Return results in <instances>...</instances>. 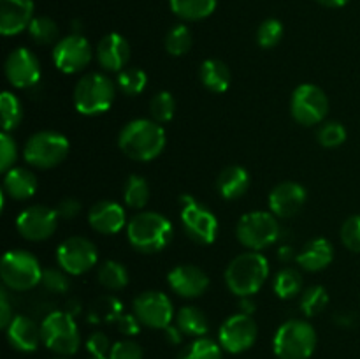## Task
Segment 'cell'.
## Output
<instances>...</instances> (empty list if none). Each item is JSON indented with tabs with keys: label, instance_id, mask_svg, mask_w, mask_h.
Returning <instances> with one entry per match:
<instances>
[{
	"label": "cell",
	"instance_id": "6",
	"mask_svg": "<svg viewBox=\"0 0 360 359\" xmlns=\"http://www.w3.org/2000/svg\"><path fill=\"white\" fill-rule=\"evenodd\" d=\"M42 267L37 257L28 250H9L4 253L0 263V277L4 287L16 292L32 291L41 284Z\"/></svg>",
	"mask_w": 360,
	"mask_h": 359
},
{
	"label": "cell",
	"instance_id": "10",
	"mask_svg": "<svg viewBox=\"0 0 360 359\" xmlns=\"http://www.w3.org/2000/svg\"><path fill=\"white\" fill-rule=\"evenodd\" d=\"M329 113V99L326 92L311 83L299 84L290 97V115L304 127L316 125L326 120Z\"/></svg>",
	"mask_w": 360,
	"mask_h": 359
},
{
	"label": "cell",
	"instance_id": "14",
	"mask_svg": "<svg viewBox=\"0 0 360 359\" xmlns=\"http://www.w3.org/2000/svg\"><path fill=\"white\" fill-rule=\"evenodd\" d=\"M259 334V327L252 315L246 313H234L229 317L218 331V344L225 352L241 354L253 347Z\"/></svg>",
	"mask_w": 360,
	"mask_h": 359
},
{
	"label": "cell",
	"instance_id": "22",
	"mask_svg": "<svg viewBox=\"0 0 360 359\" xmlns=\"http://www.w3.org/2000/svg\"><path fill=\"white\" fill-rule=\"evenodd\" d=\"M34 0H0V34L18 35L34 20Z\"/></svg>",
	"mask_w": 360,
	"mask_h": 359
},
{
	"label": "cell",
	"instance_id": "33",
	"mask_svg": "<svg viewBox=\"0 0 360 359\" xmlns=\"http://www.w3.org/2000/svg\"><path fill=\"white\" fill-rule=\"evenodd\" d=\"M120 315H122V301L111 294L101 296L88 310V319L94 324L112 322V320H118Z\"/></svg>",
	"mask_w": 360,
	"mask_h": 359
},
{
	"label": "cell",
	"instance_id": "25",
	"mask_svg": "<svg viewBox=\"0 0 360 359\" xmlns=\"http://www.w3.org/2000/svg\"><path fill=\"white\" fill-rule=\"evenodd\" d=\"M250 189V172L243 165H229L218 175L217 190L225 201H236Z\"/></svg>",
	"mask_w": 360,
	"mask_h": 359
},
{
	"label": "cell",
	"instance_id": "4",
	"mask_svg": "<svg viewBox=\"0 0 360 359\" xmlns=\"http://www.w3.org/2000/svg\"><path fill=\"white\" fill-rule=\"evenodd\" d=\"M116 97V87L109 76L102 73H88L74 87L72 101L77 113L97 116L108 111Z\"/></svg>",
	"mask_w": 360,
	"mask_h": 359
},
{
	"label": "cell",
	"instance_id": "51",
	"mask_svg": "<svg viewBox=\"0 0 360 359\" xmlns=\"http://www.w3.org/2000/svg\"><path fill=\"white\" fill-rule=\"evenodd\" d=\"M278 259L281 260V263H292V260L297 259V253H295V250L292 248L290 245H283L278 248Z\"/></svg>",
	"mask_w": 360,
	"mask_h": 359
},
{
	"label": "cell",
	"instance_id": "21",
	"mask_svg": "<svg viewBox=\"0 0 360 359\" xmlns=\"http://www.w3.org/2000/svg\"><path fill=\"white\" fill-rule=\"evenodd\" d=\"M88 222L98 234H118L127 225L125 208L115 201H98L88 211Z\"/></svg>",
	"mask_w": 360,
	"mask_h": 359
},
{
	"label": "cell",
	"instance_id": "49",
	"mask_svg": "<svg viewBox=\"0 0 360 359\" xmlns=\"http://www.w3.org/2000/svg\"><path fill=\"white\" fill-rule=\"evenodd\" d=\"M116 326H118V331L122 334L134 336V334L139 333L143 324L139 322V319H137L134 313H122V315H120V319L116 320Z\"/></svg>",
	"mask_w": 360,
	"mask_h": 359
},
{
	"label": "cell",
	"instance_id": "8",
	"mask_svg": "<svg viewBox=\"0 0 360 359\" xmlns=\"http://www.w3.org/2000/svg\"><path fill=\"white\" fill-rule=\"evenodd\" d=\"M280 222L271 211H250L238 222L236 236L245 248L260 252L267 246L274 245L280 238Z\"/></svg>",
	"mask_w": 360,
	"mask_h": 359
},
{
	"label": "cell",
	"instance_id": "50",
	"mask_svg": "<svg viewBox=\"0 0 360 359\" xmlns=\"http://www.w3.org/2000/svg\"><path fill=\"white\" fill-rule=\"evenodd\" d=\"M13 319V308H11L9 298H7V291L2 289V291H0V327H2V329H7V326H9Z\"/></svg>",
	"mask_w": 360,
	"mask_h": 359
},
{
	"label": "cell",
	"instance_id": "20",
	"mask_svg": "<svg viewBox=\"0 0 360 359\" xmlns=\"http://www.w3.org/2000/svg\"><path fill=\"white\" fill-rule=\"evenodd\" d=\"M95 55H97L98 65L104 70L122 73L123 69H127L125 65L130 60V44L122 34L111 32L101 39L97 49H95Z\"/></svg>",
	"mask_w": 360,
	"mask_h": 359
},
{
	"label": "cell",
	"instance_id": "12",
	"mask_svg": "<svg viewBox=\"0 0 360 359\" xmlns=\"http://www.w3.org/2000/svg\"><path fill=\"white\" fill-rule=\"evenodd\" d=\"M98 260V250L94 241L84 236H70L63 239L56 248V263L65 273L83 275L95 267Z\"/></svg>",
	"mask_w": 360,
	"mask_h": 359
},
{
	"label": "cell",
	"instance_id": "41",
	"mask_svg": "<svg viewBox=\"0 0 360 359\" xmlns=\"http://www.w3.org/2000/svg\"><path fill=\"white\" fill-rule=\"evenodd\" d=\"M70 275L65 273L62 267H46L42 271L41 285L53 294H65L70 289Z\"/></svg>",
	"mask_w": 360,
	"mask_h": 359
},
{
	"label": "cell",
	"instance_id": "3",
	"mask_svg": "<svg viewBox=\"0 0 360 359\" xmlns=\"http://www.w3.org/2000/svg\"><path fill=\"white\" fill-rule=\"evenodd\" d=\"M269 277V263L260 252H243L229 263L225 270V284L238 298L255 296Z\"/></svg>",
	"mask_w": 360,
	"mask_h": 359
},
{
	"label": "cell",
	"instance_id": "39",
	"mask_svg": "<svg viewBox=\"0 0 360 359\" xmlns=\"http://www.w3.org/2000/svg\"><path fill=\"white\" fill-rule=\"evenodd\" d=\"M118 88L125 95L130 97H136V95L143 94L144 88L148 84V76L143 69H137V67H127L122 73H118Z\"/></svg>",
	"mask_w": 360,
	"mask_h": 359
},
{
	"label": "cell",
	"instance_id": "19",
	"mask_svg": "<svg viewBox=\"0 0 360 359\" xmlns=\"http://www.w3.org/2000/svg\"><path fill=\"white\" fill-rule=\"evenodd\" d=\"M167 284L178 296L193 299L202 296L210 287V277L204 270L193 264H179L167 275Z\"/></svg>",
	"mask_w": 360,
	"mask_h": 359
},
{
	"label": "cell",
	"instance_id": "24",
	"mask_svg": "<svg viewBox=\"0 0 360 359\" xmlns=\"http://www.w3.org/2000/svg\"><path fill=\"white\" fill-rule=\"evenodd\" d=\"M334 260V246L327 238H315L302 246L297 253L295 263L299 267L309 273H319L323 271Z\"/></svg>",
	"mask_w": 360,
	"mask_h": 359
},
{
	"label": "cell",
	"instance_id": "7",
	"mask_svg": "<svg viewBox=\"0 0 360 359\" xmlns=\"http://www.w3.org/2000/svg\"><path fill=\"white\" fill-rule=\"evenodd\" d=\"M42 333V344L49 348L51 352L58 355H72L79 351L81 345V334L79 327H77L74 315L69 312H55L48 313L41 324Z\"/></svg>",
	"mask_w": 360,
	"mask_h": 359
},
{
	"label": "cell",
	"instance_id": "11",
	"mask_svg": "<svg viewBox=\"0 0 360 359\" xmlns=\"http://www.w3.org/2000/svg\"><path fill=\"white\" fill-rule=\"evenodd\" d=\"M181 224L186 236L197 245H211L218 236V218L206 206L197 203L193 197L183 196L181 199Z\"/></svg>",
	"mask_w": 360,
	"mask_h": 359
},
{
	"label": "cell",
	"instance_id": "5",
	"mask_svg": "<svg viewBox=\"0 0 360 359\" xmlns=\"http://www.w3.org/2000/svg\"><path fill=\"white\" fill-rule=\"evenodd\" d=\"M316 341V331L308 320L292 319L278 327L273 348L280 359H309L315 352Z\"/></svg>",
	"mask_w": 360,
	"mask_h": 359
},
{
	"label": "cell",
	"instance_id": "26",
	"mask_svg": "<svg viewBox=\"0 0 360 359\" xmlns=\"http://www.w3.org/2000/svg\"><path fill=\"white\" fill-rule=\"evenodd\" d=\"M37 192V178L30 169L13 168L4 176V194L14 201H27Z\"/></svg>",
	"mask_w": 360,
	"mask_h": 359
},
{
	"label": "cell",
	"instance_id": "27",
	"mask_svg": "<svg viewBox=\"0 0 360 359\" xmlns=\"http://www.w3.org/2000/svg\"><path fill=\"white\" fill-rule=\"evenodd\" d=\"M199 76L204 87L213 94H224L231 87V70H229L227 63L218 58L204 60Z\"/></svg>",
	"mask_w": 360,
	"mask_h": 359
},
{
	"label": "cell",
	"instance_id": "1",
	"mask_svg": "<svg viewBox=\"0 0 360 359\" xmlns=\"http://www.w3.org/2000/svg\"><path fill=\"white\" fill-rule=\"evenodd\" d=\"M165 130L155 120L137 118L127 123L118 136V146L136 162H150L165 148Z\"/></svg>",
	"mask_w": 360,
	"mask_h": 359
},
{
	"label": "cell",
	"instance_id": "30",
	"mask_svg": "<svg viewBox=\"0 0 360 359\" xmlns=\"http://www.w3.org/2000/svg\"><path fill=\"white\" fill-rule=\"evenodd\" d=\"M151 196L150 185L146 178L141 175H130L127 178L125 187H123V203L130 210H143L148 204Z\"/></svg>",
	"mask_w": 360,
	"mask_h": 359
},
{
	"label": "cell",
	"instance_id": "18",
	"mask_svg": "<svg viewBox=\"0 0 360 359\" xmlns=\"http://www.w3.org/2000/svg\"><path fill=\"white\" fill-rule=\"evenodd\" d=\"M308 192L297 182H281L271 190L269 210L278 218H292L304 208Z\"/></svg>",
	"mask_w": 360,
	"mask_h": 359
},
{
	"label": "cell",
	"instance_id": "53",
	"mask_svg": "<svg viewBox=\"0 0 360 359\" xmlns=\"http://www.w3.org/2000/svg\"><path fill=\"white\" fill-rule=\"evenodd\" d=\"M253 312H255V303H253L252 296H248V298H239V313L252 315Z\"/></svg>",
	"mask_w": 360,
	"mask_h": 359
},
{
	"label": "cell",
	"instance_id": "36",
	"mask_svg": "<svg viewBox=\"0 0 360 359\" xmlns=\"http://www.w3.org/2000/svg\"><path fill=\"white\" fill-rule=\"evenodd\" d=\"M28 34L34 39L37 44L48 46V44H56V39H58V25L55 20H51L49 16H37L32 20L30 27H28Z\"/></svg>",
	"mask_w": 360,
	"mask_h": 359
},
{
	"label": "cell",
	"instance_id": "43",
	"mask_svg": "<svg viewBox=\"0 0 360 359\" xmlns=\"http://www.w3.org/2000/svg\"><path fill=\"white\" fill-rule=\"evenodd\" d=\"M316 137L323 148H338L347 141V129L340 122H327L320 127Z\"/></svg>",
	"mask_w": 360,
	"mask_h": 359
},
{
	"label": "cell",
	"instance_id": "55",
	"mask_svg": "<svg viewBox=\"0 0 360 359\" xmlns=\"http://www.w3.org/2000/svg\"><path fill=\"white\" fill-rule=\"evenodd\" d=\"M91 359H108V358H91Z\"/></svg>",
	"mask_w": 360,
	"mask_h": 359
},
{
	"label": "cell",
	"instance_id": "13",
	"mask_svg": "<svg viewBox=\"0 0 360 359\" xmlns=\"http://www.w3.org/2000/svg\"><path fill=\"white\" fill-rule=\"evenodd\" d=\"M132 313L150 329H165L176 317L172 301L160 291H146L137 296L132 303Z\"/></svg>",
	"mask_w": 360,
	"mask_h": 359
},
{
	"label": "cell",
	"instance_id": "34",
	"mask_svg": "<svg viewBox=\"0 0 360 359\" xmlns=\"http://www.w3.org/2000/svg\"><path fill=\"white\" fill-rule=\"evenodd\" d=\"M178 359H224V348L211 338H195L179 352Z\"/></svg>",
	"mask_w": 360,
	"mask_h": 359
},
{
	"label": "cell",
	"instance_id": "54",
	"mask_svg": "<svg viewBox=\"0 0 360 359\" xmlns=\"http://www.w3.org/2000/svg\"><path fill=\"white\" fill-rule=\"evenodd\" d=\"M320 4H322V6H326V7H330V9H338V7H343V6H347L348 4V0H319Z\"/></svg>",
	"mask_w": 360,
	"mask_h": 359
},
{
	"label": "cell",
	"instance_id": "9",
	"mask_svg": "<svg viewBox=\"0 0 360 359\" xmlns=\"http://www.w3.org/2000/svg\"><path fill=\"white\" fill-rule=\"evenodd\" d=\"M70 150L69 139L55 130L35 132L23 148V158L37 169H51L62 164Z\"/></svg>",
	"mask_w": 360,
	"mask_h": 359
},
{
	"label": "cell",
	"instance_id": "56",
	"mask_svg": "<svg viewBox=\"0 0 360 359\" xmlns=\"http://www.w3.org/2000/svg\"><path fill=\"white\" fill-rule=\"evenodd\" d=\"M55 359H67V358H55Z\"/></svg>",
	"mask_w": 360,
	"mask_h": 359
},
{
	"label": "cell",
	"instance_id": "48",
	"mask_svg": "<svg viewBox=\"0 0 360 359\" xmlns=\"http://www.w3.org/2000/svg\"><path fill=\"white\" fill-rule=\"evenodd\" d=\"M55 210L60 218H63V220H72V218H76L81 213V203L77 199H74V197H65V199L60 201Z\"/></svg>",
	"mask_w": 360,
	"mask_h": 359
},
{
	"label": "cell",
	"instance_id": "23",
	"mask_svg": "<svg viewBox=\"0 0 360 359\" xmlns=\"http://www.w3.org/2000/svg\"><path fill=\"white\" fill-rule=\"evenodd\" d=\"M7 341L18 352L37 351L42 341L41 326L27 315H14L6 329Z\"/></svg>",
	"mask_w": 360,
	"mask_h": 359
},
{
	"label": "cell",
	"instance_id": "38",
	"mask_svg": "<svg viewBox=\"0 0 360 359\" xmlns=\"http://www.w3.org/2000/svg\"><path fill=\"white\" fill-rule=\"evenodd\" d=\"M329 305V294L322 285H311L301 296V310L306 317H316Z\"/></svg>",
	"mask_w": 360,
	"mask_h": 359
},
{
	"label": "cell",
	"instance_id": "29",
	"mask_svg": "<svg viewBox=\"0 0 360 359\" xmlns=\"http://www.w3.org/2000/svg\"><path fill=\"white\" fill-rule=\"evenodd\" d=\"M172 13L185 21H200L217 9V0H169Z\"/></svg>",
	"mask_w": 360,
	"mask_h": 359
},
{
	"label": "cell",
	"instance_id": "2",
	"mask_svg": "<svg viewBox=\"0 0 360 359\" xmlns=\"http://www.w3.org/2000/svg\"><path fill=\"white\" fill-rule=\"evenodd\" d=\"M174 236V227L165 215L157 211H141L127 224L129 243L141 253L162 252Z\"/></svg>",
	"mask_w": 360,
	"mask_h": 359
},
{
	"label": "cell",
	"instance_id": "17",
	"mask_svg": "<svg viewBox=\"0 0 360 359\" xmlns=\"http://www.w3.org/2000/svg\"><path fill=\"white\" fill-rule=\"evenodd\" d=\"M6 77L14 88H32L41 80V62L28 48H16L4 63Z\"/></svg>",
	"mask_w": 360,
	"mask_h": 359
},
{
	"label": "cell",
	"instance_id": "45",
	"mask_svg": "<svg viewBox=\"0 0 360 359\" xmlns=\"http://www.w3.org/2000/svg\"><path fill=\"white\" fill-rule=\"evenodd\" d=\"M18 158V144L9 132L0 134V171L7 172L14 168Z\"/></svg>",
	"mask_w": 360,
	"mask_h": 359
},
{
	"label": "cell",
	"instance_id": "44",
	"mask_svg": "<svg viewBox=\"0 0 360 359\" xmlns=\"http://www.w3.org/2000/svg\"><path fill=\"white\" fill-rule=\"evenodd\" d=\"M341 241L352 252L360 253V215L347 218L341 225Z\"/></svg>",
	"mask_w": 360,
	"mask_h": 359
},
{
	"label": "cell",
	"instance_id": "28",
	"mask_svg": "<svg viewBox=\"0 0 360 359\" xmlns=\"http://www.w3.org/2000/svg\"><path fill=\"white\" fill-rule=\"evenodd\" d=\"M176 326L181 329V333L185 336L192 338H202L204 334H207L210 331V320L207 315L200 308L193 305L181 306V308L176 312Z\"/></svg>",
	"mask_w": 360,
	"mask_h": 359
},
{
	"label": "cell",
	"instance_id": "46",
	"mask_svg": "<svg viewBox=\"0 0 360 359\" xmlns=\"http://www.w3.org/2000/svg\"><path fill=\"white\" fill-rule=\"evenodd\" d=\"M108 359H143V347L134 340H120L112 344Z\"/></svg>",
	"mask_w": 360,
	"mask_h": 359
},
{
	"label": "cell",
	"instance_id": "42",
	"mask_svg": "<svg viewBox=\"0 0 360 359\" xmlns=\"http://www.w3.org/2000/svg\"><path fill=\"white\" fill-rule=\"evenodd\" d=\"M281 39H283V25H281L280 20L269 18V20L260 23L259 30H257V42L262 48H274V46L280 44Z\"/></svg>",
	"mask_w": 360,
	"mask_h": 359
},
{
	"label": "cell",
	"instance_id": "52",
	"mask_svg": "<svg viewBox=\"0 0 360 359\" xmlns=\"http://www.w3.org/2000/svg\"><path fill=\"white\" fill-rule=\"evenodd\" d=\"M164 331H165V338H167L171 344H174V345L181 344L183 333H181V329H179L178 326H169V327H165Z\"/></svg>",
	"mask_w": 360,
	"mask_h": 359
},
{
	"label": "cell",
	"instance_id": "47",
	"mask_svg": "<svg viewBox=\"0 0 360 359\" xmlns=\"http://www.w3.org/2000/svg\"><path fill=\"white\" fill-rule=\"evenodd\" d=\"M111 340L108 338V334L101 333H91L90 338L86 340V348L91 354V358H108L109 351H111Z\"/></svg>",
	"mask_w": 360,
	"mask_h": 359
},
{
	"label": "cell",
	"instance_id": "15",
	"mask_svg": "<svg viewBox=\"0 0 360 359\" xmlns=\"http://www.w3.org/2000/svg\"><path fill=\"white\" fill-rule=\"evenodd\" d=\"M94 49L88 39L81 34H70L60 39L53 48V63L63 74L81 73L91 62Z\"/></svg>",
	"mask_w": 360,
	"mask_h": 359
},
{
	"label": "cell",
	"instance_id": "37",
	"mask_svg": "<svg viewBox=\"0 0 360 359\" xmlns=\"http://www.w3.org/2000/svg\"><path fill=\"white\" fill-rule=\"evenodd\" d=\"M165 49L172 56H183L190 51L193 44L192 32L186 25H176L165 35Z\"/></svg>",
	"mask_w": 360,
	"mask_h": 359
},
{
	"label": "cell",
	"instance_id": "32",
	"mask_svg": "<svg viewBox=\"0 0 360 359\" xmlns=\"http://www.w3.org/2000/svg\"><path fill=\"white\" fill-rule=\"evenodd\" d=\"M274 294L280 299H294L302 291V275L295 267H283L278 271L273 282Z\"/></svg>",
	"mask_w": 360,
	"mask_h": 359
},
{
	"label": "cell",
	"instance_id": "35",
	"mask_svg": "<svg viewBox=\"0 0 360 359\" xmlns=\"http://www.w3.org/2000/svg\"><path fill=\"white\" fill-rule=\"evenodd\" d=\"M0 116H2V132H11L23 120V106L20 99L11 92L0 95Z\"/></svg>",
	"mask_w": 360,
	"mask_h": 359
},
{
	"label": "cell",
	"instance_id": "31",
	"mask_svg": "<svg viewBox=\"0 0 360 359\" xmlns=\"http://www.w3.org/2000/svg\"><path fill=\"white\" fill-rule=\"evenodd\" d=\"M97 282L108 291H122L129 285V270L118 260H105L98 266Z\"/></svg>",
	"mask_w": 360,
	"mask_h": 359
},
{
	"label": "cell",
	"instance_id": "16",
	"mask_svg": "<svg viewBox=\"0 0 360 359\" xmlns=\"http://www.w3.org/2000/svg\"><path fill=\"white\" fill-rule=\"evenodd\" d=\"M58 213L56 210L42 204L25 208L16 218V229L28 241H44L55 234L58 227Z\"/></svg>",
	"mask_w": 360,
	"mask_h": 359
},
{
	"label": "cell",
	"instance_id": "40",
	"mask_svg": "<svg viewBox=\"0 0 360 359\" xmlns=\"http://www.w3.org/2000/svg\"><path fill=\"white\" fill-rule=\"evenodd\" d=\"M176 113V101L171 92H158L150 101L151 120L157 123H169Z\"/></svg>",
	"mask_w": 360,
	"mask_h": 359
}]
</instances>
